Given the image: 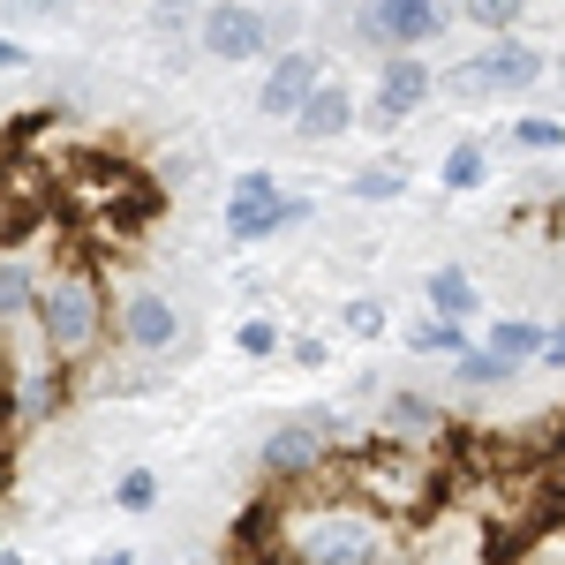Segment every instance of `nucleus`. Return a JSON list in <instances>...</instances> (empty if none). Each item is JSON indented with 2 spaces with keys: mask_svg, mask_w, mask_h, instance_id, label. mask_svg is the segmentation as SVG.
Listing matches in <instances>:
<instances>
[{
  "mask_svg": "<svg viewBox=\"0 0 565 565\" xmlns=\"http://www.w3.org/2000/svg\"><path fill=\"white\" fill-rule=\"evenodd\" d=\"M354 445H348V423H340V407H302V415H287V423H271L257 437V468L271 490H295V482H317L324 468H340Z\"/></svg>",
  "mask_w": 565,
  "mask_h": 565,
  "instance_id": "20e7f679",
  "label": "nucleus"
},
{
  "mask_svg": "<svg viewBox=\"0 0 565 565\" xmlns=\"http://www.w3.org/2000/svg\"><path fill=\"white\" fill-rule=\"evenodd\" d=\"M482 340L476 324H452V317H415L407 324V354H437V362H468Z\"/></svg>",
  "mask_w": 565,
  "mask_h": 565,
  "instance_id": "f3484780",
  "label": "nucleus"
},
{
  "mask_svg": "<svg viewBox=\"0 0 565 565\" xmlns=\"http://www.w3.org/2000/svg\"><path fill=\"white\" fill-rule=\"evenodd\" d=\"M68 399H76V370H68V362H39V370H23V377H8V452L23 445V430L61 423Z\"/></svg>",
  "mask_w": 565,
  "mask_h": 565,
  "instance_id": "1a4fd4ad",
  "label": "nucleus"
},
{
  "mask_svg": "<svg viewBox=\"0 0 565 565\" xmlns=\"http://www.w3.org/2000/svg\"><path fill=\"white\" fill-rule=\"evenodd\" d=\"M340 468H348L354 498L377 505L392 527H423L437 505H445V490H452L445 452H415V445H385V437H362Z\"/></svg>",
  "mask_w": 565,
  "mask_h": 565,
  "instance_id": "f03ea898",
  "label": "nucleus"
},
{
  "mask_svg": "<svg viewBox=\"0 0 565 565\" xmlns=\"http://www.w3.org/2000/svg\"><path fill=\"white\" fill-rule=\"evenodd\" d=\"M309 196H295V189H279V174L271 167H242L234 174V189H226V242H271V234H295V226H309Z\"/></svg>",
  "mask_w": 565,
  "mask_h": 565,
  "instance_id": "39448f33",
  "label": "nucleus"
},
{
  "mask_svg": "<svg viewBox=\"0 0 565 565\" xmlns=\"http://www.w3.org/2000/svg\"><path fill=\"white\" fill-rule=\"evenodd\" d=\"M196 45H204L212 61H264L279 39H271V15H264L257 0H204Z\"/></svg>",
  "mask_w": 565,
  "mask_h": 565,
  "instance_id": "9d476101",
  "label": "nucleus"
},
{
  "mask_svg": "<svg viewBox=\"0 0 565 565\" xmlns=\"http://www.w3.org/2000/svg\"><path fill=\"white\" fill-rule=\"evenodd\" d=\"M513 377H521V370H505L490 348H476L468 362H452V385H460V392H505Z\"/></svg>",
  "mask_w": 565,
  "mask_h": 565,
  "instance_id": "412c9836",
  "label": "nucleus"
},
{
  "mask_svg": "<svg viewBox=\"0 0 565 565\" xmlns=\"http://www.w3.org/2000/svg\"><path fill=\"white\" fill-rule=\"evenodd\" d=\"M114 348L136 354V362H159V354L181 348V302L159 279H129L114 295Z\"/></svg>",
  "mask_w": 565,
  "mask_h": 565,
  "instance_id": "423d86ee",
  "label": "nucleus"
},
{
  "mask_svg": "<svg viewBox=\"0 0 565 565\" xmlns=\"http://www.w3.org/2000/svg\"><path fill=\"white\" fill-rule=\"evenodd\" d=\"M39 324H45V348L61 354L68 370H90L106 354V340H114V295H106V264L90 257L84 242H68L61 271L45 279Z\"/></svg>",
  "mask_w": 565,
  "mask_h": 565,
  "instance_id": "7ed1b4c3",
  "label": "nucleus"
},
{
  "mask_svg": "<svg viewBox=\"0 0 565 565\" xmlns=\"http://www.w3.org/2000/svg\"><path fill=\"white\" fill-rule=\"evenodd\" d=\"M551 76H558V90H565V45H558V53H551Z\"/></svg>",
  "mask_w": 565,
  "mask_h": 565,
  "instance_id": "7c9ffc66",
  "label": "nucleus"
},
{
  "mask_svg": "<svg viewBox=\"0 0 565 565\" xmlns=\"http://www.w3.org/2000/svg\"><path fill=\"white\" fill-rule=\"evenodd\" d=\"M249 551L264 565H392L399 527L348 490V468H324L317 482L271 490L249 521Z\"/></svg>",
  "mask_w": 565,
  "mask_h": 565,
  "instance_id": "f257e3e1",
  "label": "nucleus"
},
{
  "mask_svg": "<svg viewBox=\"0 0 565 565\" xmlns=\"http://www.w3.org/2000/svg\"><path fill=\"white\" fill-rule=\"evenodd\" d=\"M513 151L558 159V151H565V121H551V114H521V121H513Z\"/></svg>",
  "mask_w": 565,
  "mask_h": 565,
  "instance_id": "393cba45",
  "label": "nucleus"
},
{
  "mask_svg": "<svg viewBox=\"0 0 565 565\" xmlns=\"http://www.w3.org/2000/svg\"><path fill=\"white\" fill-rule=\"evenodd\" d=\"M114 505H121V513H151V505H159V476H151V468H121Z\"/></svg>",
  "mask_w": 565,
  "mask_h": 565,
  "instance_id": "a878e982",
  "label": "nucleus"
},
{
  "mask_svg": "<svg viewBox=\"0 0 565 565\" xmlns=\"http://www.w3.org/2000/svg\"><path fill=\"white\" fill-rule=\"evenodd\" d=\"M0 565H31V558H23V551H15V543H8V551H0Z\"/></svg>",
  "mask_w": 565,
  "mask_h": 565,
  "instance_id": "2f4dec72",
  "label": "nucleus"
},
{
  "mask_svg": "<svg viewBox=\"0 0 565 565\" xmlns=\"http://www.w3.org/2000/svg\"><path fill=\"white\" fill-rule=\"evenodd\" d=\"M354 121H362V98H354L340 76H324V84H317V98L295 114V136H302V143H332V136H348Z\"/></svg>",
  "mask_w": 565,
  "mask_h": 565,
  "instance_id": "ddd939ff",
  "label": "nucleus"
},
{
  "mask_svg": "<svg viewBox=\"0 0 565 565\" xmlns=\"http://www.w3.org/2000/svg\"><path fill=\"white\" fill-rule=\"evenodd\" d=\"M287 362H295V370H332V332H295Z\"/></svg>",
  "mask_w": 565,
  "mask_h": 565,
  "instance_id": "bb28decb",
  "label": "nucleus"
},
{
  "mask_svg": "<svg viewBox=\"0 0 565 565\" xmlns=\"http://www.w3.org/2000/svg\"><path fill=\"white\" fill-rule=\"evenodd\" d=\"M340 332H348V340H385L392 309L377 302V295H348V302H340Z\"/></svg>",
  "mask_w": 565,
  "mask_h": 565,
  "instance_id": "4be33fe9",
  "label": "nucleus"
},
{
  "mask_svg": "<svg viewBox=\"0 0 565 565\" xmlns=\"http://www.w3.org/2000/svg\"><path fill=\"white\" fill-rule=\"evenodd\" d=\"M543 370H565V317L551 324V340H543Z\"/></svg>",
  "mask_w": 565,
  "mask_h": 565,
  "instance_id": "c85d7f7f",
  "label": "nucleus"
},
{
  "mask_svg": "<svg viewBox=\"0 0 565 565\" xmlns=\"http://www.w3.org/2000/svg\"><path fill=\"white\" fill-rule=\"evenodd\" d=\"M460 15L476 23V31H490V39H513L527 15V0H460Z\"/></svg>",
  "mask_w": 565,
  "mask_h": 565,
  "instance_id": "5701e85b",
  "label": "nucleus"
},
{
  "mask_svg": "<svg viewBox=\"0 0 565 565\" xmlns=\"http://www.w3.org/2000/svg\"><path fill=\"white\" fill-rule=\"evenodd\" d=\"M482 53H490V76H498V98H521V90H535L543 76H551V53H543V45H527L521 31H513V39H490Z\"/></svg>",
  "mask_w": 565,
  "mask_h": 565,
  "instance_id": "4468645a",
  "label": "nucleus"
},
{
  "mask_svg": "<svg viewBox=\"0 0 565 565\" xmlns=\"http://www.w3.org/2000/svg\"><path fill=\"white\" fill-rule=\"evenodd\" d=\"M90 565H136V551H98Z\"/></svg>",
  "mask_w": 565,
  "mask_h": 565,
  "instance_id": "c756f323",
  "label": "nucleus"
},
{
  "mask_svg": "<svg viewBox=\"0 0 565 565\" xmlns=\"http://www.w3.org/2000/svg\"><path fill=\"white\" fill-rule=\"evenodd\" d=\"M370 15H377V45L385 53H423V45L445 39L452 0H370Z\"/></svg>",
  "mask_w": 565,
  "mask_h": 565,
  "instance_id": "f8f14e48",
  "label": "nucleus"
},
{
  "mask_svg": "<svg viewBox=\"0 0 565 565\" xmlns=\"http://www.w3.org/2000/svg\"><path fill=\"white\" fill-rule=\"evenodd\" d=\"M430 98H437V68L430 61H423V53H385V61H377V90L362 98V121L392 136L399 121H415Z\"/></svg>",
  "mask_w": 565,
  "mask_h": 565,
  "instance_id": "6e6552de",
  "label": "nucleus"
},
{
  "mask_svg": "<svg viewBox=\"0 0 565 565\" xmlns=\"http://www.w3.org/2000/svg\"><path fill=\"white\" fill-rule=\"evenodd\" d=\"M437 181H445L452 196L482 189V181H490V151H482V143H452V151H445V167H437Z\"/></svg>",
  "mask_w": 565,
  "mask_h": 565,
  "instance_id": "aec40b11",
  "label": "nucleus"
},
{
  "mask_svg": "<svg viewBox=\"0 0 565 565\" xmlns=\"http://www.w3.org/2000/svg\"><path fill=\"white\" fill-rule=\"evenodd\" d=\"M423 302L430 317H452V324H476L482 317V287L468 264H430V279H423Z\"/></svg>",
  "mask_w": 565,
  "mask_h": 565,
  "instance_id": "2eb2a0df",
  "label": "nucleus"
},
{
  "mask_svg": "<svg viewBox=\"0 0 565 565\" xmlns=\"http://www.w3.org/2000/svg\"><path fill=\"white\" fill-rule=\"evenodd\" d=\"M543 340H551V324H535V317H490V324H482V348L498 354L505 370L543 362Z\"/></svg>",
  "mask_w": 565,
  "mask_h": 565,
  "instance_id": "dca6fc26",
  "label": "nucleus"
},
{
  "mask_svg": "<svg viewBox=\"0 0 565 565\" xmlns=\"http://www.w3.org/2000/svg\"><path fill=\"white\" fill-rule=\"evenodd\" d=\"M437 90H445V98H452V106H490V98H498V76H490V53H460V61H452V68H437Z\"/></svg>",
  "mask_w": 565,
  "mask_h": 565,
  "instance_id": "a211bd4d",
  "label": "nucleus"
},
{
  "mask_svg": "<svg viewBox=\"0 0 565 565\" xmlns=\"http://www.w3.org/2000/svg\"><path fill=\"white\" fill-rule=\"evenodd\" d=\"M348 196H362V204H392V196H407V167H399V159H385V167H362V174L348 181Z\"/></svg>",
  "mask_w": 565,
  "mask_h": 565,
  "instance_id": "b1692460",
  "label": "nucleus"
},
{
  "mask_svg": "<svg viewBox=\"0 0 565 565\" xmlns=\"http://www.w3.org/2000/svg\"><path fill=\"white\" fill-rule=\"evenodd\" d=\"M324 76H332V68H324V45H279L271 68H264V84H257V106L271 121H295L309 98H317Z\"/></svg>",
  "mask_w": 565,
  "mask_h": 565,
  "instance_id": "9b49d317",
  "label": "nucleus"
},
{
  "mask_svg": "<svg viewBox=\"0 0 565 565\" xmlns=\"http://www.w3.org/2000/svg\"><path fill=\"white\" fill-rule=\"evenodd\" d=\"M452 407L437 399V392L423 385H392L385 399H377V423H370V437H385V445H415V452H445L452 445Z\"/></svg>",
  "mask_w": 565,
  "mask_h": 565,
  "instance_id": "0eeeda50",
  "label": "nucleus"
},
{
  "mask_svg": "<svg viewBox=\"0 0 565 565\" xmlns=\"http://www.w3.org/2000/svg\"><path fill=\"white\" fill-rule=\"evenodd\" d=\"M0 68H8V76H23V68H31V45L15 39V31H8V39H0Z\"/></svg>",
  "mask_w": 565,
  "mask_h": 565,
  "instance_id": "cd10ccee",
  "label": "nucleus"
},
{
  "mask_svg": "<svg viewBox=\"0 0 565 565\" xmlns=\"http://www.w3.org/2000/svg\"><path fill=\"white\" fill-rule=\"evenodd\" d=\"M295 348V332H287V324H279V317H242V324H234V354H242V362H271V354H287Z\"/></svg>",
  "mask_w": 565,
  "mask_h": 565,
  "instance_id": "6ab92c4d",
  "label": "nucleus"
}]
</instances>
